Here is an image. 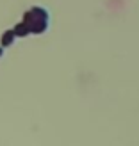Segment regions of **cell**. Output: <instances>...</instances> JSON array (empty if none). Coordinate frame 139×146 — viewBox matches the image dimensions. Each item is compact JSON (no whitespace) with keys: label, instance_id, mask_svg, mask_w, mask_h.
I'll return each mask as SVG.
<instances>
[{"label":"cell","instance_id":"3","mask_svg":"<svg viewBox=\"0 0 139 146\" xmlns=\"http://www.w3.org/2000/svg\"><path fill=\"white\" fill-rule=\"evenodd\" d=\"M14 29L13 31H7V32H4V36H2V46H9L11 43L14 41Z\"/></svg>","mask_w":139,"mask_h":146},{"label":"cell","instance_id":"4","mask_svg":"<svg viewBox=\"0 0 139 146\" xmlns=\"http://www.w3.org/2000/svg\"><path fill=\"white\" fill-rule=\"evenodd\" d=\"M0 55H2V48H0Z\"/></svg>","mask_w":139,"mask_h":146},{"label":"cell","instance_id":"2","mask_svg":"<svg viewBox=\"0 0 139 146\" xmlns=\"http://www.w3.org/2000/svg\"><path fill=\"white\" fill-rule=\"evenodd\" d=\"M14 34H16V36H20V38H23V36L31 34V29L27 27V23H25V21H21L20 25H16V27H14Z\"/></svg>","mask_w":139,"mask_h":146},{"label":"cell","instance_id":"1","mask_svg":"<svg viewBox=\"0 0 139 146\" xmlns=\"http://www.w3.org/2000/svg\"><path fill=\"white\" fill-rule=\"evenodd\" d=\"M23 18H25L23 21L31 29L32 34H41L48 27V13L45 9H41V7H32L31 11L25 13Z\"/></svg>","mask_w":139,"mask_h":146}]
</instances>
